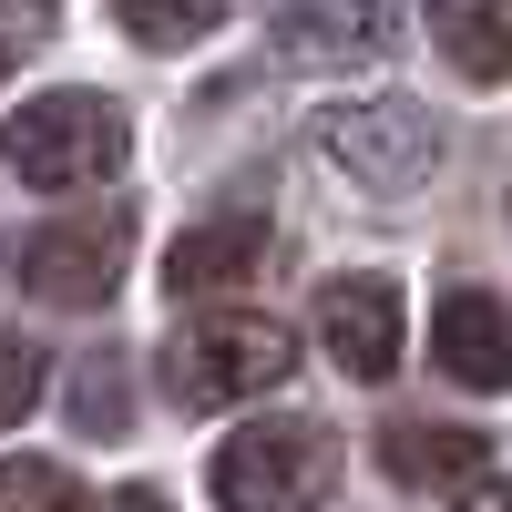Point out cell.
<instances>
[{
	"instance_id": "obj_17",
	"label": "cell",
	"mask_w": 512,
	"mask_h": 512,
	"mask_svg": "<svg viewBox=\"0 0 512 512\" xmlns=\"http://www.w3.org/2000/svg\"><path fill=\"white\" fill-rule=\"evenodd\" d=\"M31 11H52V0H31Z\"/></svg>"
},
{
	"instance_id": "obj_16",
	"label": "cell",
	"mask_w": 512,
	"mask_h": 512,
	"mask_svg": "<svg viewBox=\"0 0 512 512\" xmlns=\"http://www.w3.org/2000/svg\"><path fill=\"white\" fill-rule=\"evenodd\" d=\"M461 512H512V482H492V492H472Z\"/></svg>"
},
{
	"instance_id": "obj_4",
	"label": "cell",
	"mask_w": 512,
	"mask_h": 512,
	"mask_svg": "<svg viewBox=\"0 0 512 512\" xmlns=\"http://www.w3.org/2000/svg\"><path fill=\"white\" fill-rule=\"evenodd\" d=\"M308 144H318L359 195H410L420 175H431V154H441L431 113H410V103H328V113L308 123Z\"/></svg>"
},
{
	"instance_id": "obj_8",
	"label": "cell",
	"mask_w": 512,
	"mask_h": 512,
	"mask_svg": "<svg viewBox=\"0 0 512 512\" xmlns=\"http://www.w3.org/2000/svg\"><path fill=\"white\" fill-rule=\"evenodd\" d=\"M379 472L400 492H472L492 472V441L451 431V420H390V431H379Z\"/></svg>"
},
{
	"instance_id": "obj_12",
	"label": "cell",
	"mask_w": 512,
	"mask_h": 512,
	"mask_svg": "<svg viewBox=\"0 0 512 512\" xmlns=\"http://www.w3.org/2000/svg\"><path fill=\"white\" fill-rule=\"evenodd\" d=\"M113 21L134 41H154V52H185V41H205L226 21V0H113Z\"/></svg>"
},
{
	"instance_id": "obj_6",
	"label": "cell",
	"mask_w": 512,
	"mask_h": 512,
	"mask_svg": "<svg viewBox=\"0 0 512 512\" xmlns=\"http://www.w3.org/2000/svg\"><path fill=\"white\" fill-rule=\"evenodd\" d=\"M318 338L349 379H390L400 369V287L390 277H328L318 287Z\"/></svg>"
},
{
	"instance_id": "obj_11",
	"label": "cell",
	"mask_w": 512,
	"mask_h": 512,
	"mask_svg": "<svg viewBox=\"0 0 512 512\" xmlns=\"http://www.w3.org/2000/svg\"><path fill=\"white\" fill-rule=\"evenodd\" d=\"M431 41L451 72L512 82V0H431Z\"/></svg>"
},
{
	"instance_id": "obj_3",
	"label": "cell",
	"mask_w": 512,
	"mask_h": 512,
	"mask_svg": "<svg viewBox=\"0 0 512 512\" xmlns=\"http://www.w3.org/2000/svg\"><path fill=\"white\" fill-rule=\"evenodd\" d=\"M287 369H297V338L277 318H256V308H226V318L175 328V349H164V390H175L185 410H226V400L277 390Z\"/></svg>"
},
{
	"instance_id": "obj_10",
	"label": "cell",
	"mask_w": 512,
	"mask_h": 512,
	"mask_svg": "<svg viewBox=\"0 0 512 512\" xmlns=\"http://www.w3.org/2000/svg\"><path fill=\"white\" fill-rule=\"evenodd\" d=\"M390 41V0H287V52L308 62H369Z\"/></svg>"
},
{
	"instance_id": "obj_7",
	"label": "cell",
	"mask_w": 512,
	"mask_h": 512,
	"mask_svg": "<svg viewBox=\"0 0 512 512\" xmlns=\"http://www.w3.org/2000/svg\"><path fill=\"white\" fill-rule=\"evenodd\" d=\"M431 359L461 390H512V308L492 287H451L431 308Z\"/></svg>"
},
{
	"instance_id": "obj_1",
	"label": "cell",
	"mask_w": 512,
	"mask_h": 512,
	"mask_svg": "<svg viewBox=\"0 0 512 512\" xmlns=\"http://www.w3.org/2000/svg\"><path fill=\"white\" fill-rule=\"evenodd\" d=\"M123 154H134V123L103 93H41V103H21L0 123V164H11L21 185H52V195L123 175Z\"/></svg>"
},
{
	"instance_id": "obj_5",
	"label": "cell",
	"mask_w": 512,
	"mask_h": 512,
	"mask_svg": "<svg viewBox=\"0 0 512 512\" xmlns=\"http://www.w3.org/2000/svg\"><path fill=\"white\" fill-rule=\"evenodd\" d=\"M123 246H134V216H123V205L52 216L41 236H21V287L52 297V308H103L123 287Z\"/></svg>"
},
{
	"instance_id": "obj_2",
	"label": "cell",
	"mask_w": 512,
	"mask_h": 512,
	"mask_svg": "<svg viewBox=\"0 0 512 512\" xmlns=\"http://www.w3.org/2000/svg\"><path fill=\"white\" fill-rule=\"evenodd\" d=\"M205 482L226 512H318L338 482V441L318 420H246L236 441H216Z\"/></svg>"
},
{
	"instance_id": "obj_13",
	"label": "cell",
	"mask_w": 512,
	"mask_h": 512,
	"mask_svg": "<svg viewBox=\"0 0 512 512\" xmlns=\"http://www.w3.org/2000/svg\"><path fill=\"white\" fill-rule=\"evenodd\" d=\"M0 512H82V482L62 461H0Z\"/></svg>"
},
{
	"instance_id": "obj_18",
	"label": "cell",
	"mask_w": 512,
	"mask_h": 512,
	"mask_svg": "<svg viewBox=\"0 0 512 512\" xmlns=\"http://www.w3.org/2000/svg\"><path fill=\"white\" fill-rule=\"evenodd\" d=\"M0 72H11V52H0Z\"/></svg>"
},
{
	"instance_id": "obj_9",
	"label": "cell",
	"mask_w": 512,
	"mask_h": 512,
	"mask_svg": "<svg viewBox=\"0 0 512 512\" xmlns=\"http://www.w3.org/2000/svg\"><path fill=\"white\" fill-rule=\"evenodd\" d=\"M256 267H267V226H256V216H205V226H185L175 246H164V287H175V297L246 287Z\"/></svg>"
},
{
	"instance_id": "obj_14",
	"label": "cell",
	"mask_w": 512,
	"mask_h": 512,
	"mask_svg": "<svg viewBox=\"0 0 512 512\" xmlns=\"http://www.w3.org/2000/svg\"><path fill=\"white\" fill-rule=\"evenodd\" d=\"M31 400H41V349L0 328V431H11V420H31Z\"/></svg>"
},
{
	"instance_id": "obj_15",
	"label": "cell",
	"mask_w": 512,
	"mask_h": 512,
	"mask_svg": "<svg viewBox=\"0 0 512 512\" xmlns=\"http://www.w3.org/2000/svg\"><path fill=\"white\" fill-rule=\"evenodd\" d=\"M113 512H175V502H164V492H144V482H134V492H113Z\"/></svg>"
}]
</instances>
